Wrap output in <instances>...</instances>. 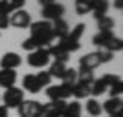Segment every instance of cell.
I'll use <instances>...</instances> for the list:
<instances>
[{
  "label": "cell",
  "instance_id": "cell-12",
  "mask_svg": "<svg viewBox=\"0 0 123 117\" xmlns=\"http://www.w3.org/2000/svg\"><path fill=\"white\" fill-rule=\"evenodd\" d=\"M31 24V15L24 9L13 11V15L9 17V26L13 28H28Z\"/></svg>",
  "mask_w": 123,
  "mask_h": 117
},
{
  "label": "cell",
  "instance_id": "cell-11",
  "mask_svg": "<svg viewBox=\"0 0 123 117\" xmlns=\"http://www.w3.org/2000/svg\"><path fill=\"white\" fill-rule=\"evenodd\" d=\"M46 50H48V53H50V57H53V61H55V62L66 64V61L70 59V53L61 46V42H59V40H55L53 44H50Z\"/></svg>",
  "mask_w": 123,
  "mask_h": 117
},
{
  "label": "cell",
  "instance_id": "cell-4",
  "mask_svg": "<svg viewBox=\"0 0 123 117\" xmlns=\"http://www.w3.org/2000/svg\"><path fill=\"white\" fill-rule=\"evenodd\" d=\"M46 95L50 101H68L72 97V88L66 84H57V86H48Z\"/></svg>",
  "mask_w": 123,
  "mask_h": 117
},
{
  "label": "cell",
  "instance_id": "cell-18",
  "mask_svg": "<svg viewBox=\"0 0 123 117\" xmlns=\"http://www.w3.org/2000/svg\"><path fill=\"white\" fill-rule=\"evenodd\" d=\"M90 4H92V11H94L96 20H98V18H101V17H107L108 0H90Z\"/></svg>",
  "mask_w": 123,
  "mask_h": 117
},
{
  "label": "cell",
  "instance_id": "cell-8",
  "mask_svg": "<svg viewBox=\"0 0 123 117\" xmlns=\"http://www.w3.org/2000/svg\"><path fill=\"white\" fill-rule=\"evenodd\" d=\"M41 108H42V104L39 101H35V99L22 101V104L18 106V115L20 117H39Z\"/></svg>",
  "mask_w": 123,
  "mask_h": 117
},
{
  "label": "cell",
  "instance_id": "cell-10",
  "mask_svg": "<svg viewBox=\"0 0 123 117\" xmlns=\"http://www.w3.org/2000/svg\"><path fill=\"white\" fill-rule=\"evenodd\" d=\"M98 66H101V59H99L98 51L86 53L79 59V70H86V71H94Z\"/></svg>",
  "mask_w": 123,
  "mask_h": 117
},
{
  "label": "cell",
  "instance_id": "cell-29",
  "mask_svg": "<svg viewBox=\"0 0 123 117\" xmlns=\"http://www.w3.org/2000/svg\"><path fill=\"white\" fill-rule=\"evenodd\" d=\"M22 50H26V51H30V53H31V51H35V50H41V48L37 46L35 42H33V39L30 37V39H26V40L22 42Z\"/></svg>",
  "mask_w": 123,
  "mask_h": 117
},
{
  "label": "cell",
  "instance_id": "cell-21",
  "mask_svg": "<svg viewBox=\"0 0 123 117\" xmlns=\"http://www.w3.org/2000/svg\"><path fill=\"white\" fill-rule=\"evenodd\" d=\"M108 90V86H107V82H105V79H94V82H92V90H90V95H94V97H98V95H101V93H105Z\"/></svg>",
  "mask_w": 123,
  "mask_h": 117
},
{
  "label": "cell",
  "instance_id": "cell-16",
  "mask_svg": "<svg viewBox=\"0 0 123 117\" xmlns=\"http://www.w3.org/2000/svg\"><path fill=\"white\" fill-rule=\"evenodd\" d=\"M101 108L108 113V115H112V113L121 112L123 101H121V97H110V99H107V101L103 102V106H101Z\"/></svg>",
  "mask_w": 123,
  "mask_h": 117
},
{
  "label": "cell",
  "instance_id": "cell-34",
  "mask_svg": "<svg viewBox=\"0 0 123 117\" xmlns=\"http://www.w3.org/2000/svg\"><path fill=\"white\" fill-rule=\"evenodd\" d=\"M114 7L116 9H123V0H114Z\"/></svg>",
  "mask_w": 123,
  "mask_h": 117
},
{
  "label": "cell",
  "instance_id": "cell-17",
  "mask_svg": "<svg viewBox=\"0 0 123 117\" xmlns=\"http://www.w3.org/2000/svg\"><path fill=\"white\" fill-rule=\"evenodd\" d=\"M17 81V71L15 70H0V86L2 88H11L15 86Z\"/></svg>",
  "mask_w": 123,
  "mask_h": 117
},
{
  "label": "cell",
  "instance_id": "cell-5",
  "mask_svg": "<svg viewBox=\"0 0 123 117\" xmlns=\"http://www.w3.org/2000/svg\"><path fill=\"white\" fill-rule=\"evenodd\" d=\"M50 62V53H48L46 48H41V50H35L28 55V64L33 68H44Z\"/></svg>",
  "mask_w": 123,
  "mask_h": 117
},
{
  "label": "cell",
  "instance_id": "cell-26",
  "mask_svg": "<svg viewBox=\"0 0 123 117\" xmlns=\"http://www.w3.org/2000/svg\"><path fill=\"white\" fill-rule=\"evenodd\" d=\"M112 28H114V20L110 17H101V18H98V29L99 31H112Z\"/></svg>",
  "mask_w": 123,
  "mask_h": 117
},
{
  "label": "cell",
  "instance_id": "cell-23",
  "mask_svg": "<svg viewBox=\"0 0 123 117\" xmlns=\"http://www.w3.org/2000/svg\"><path fill=\"white\" fill-rule=\"evenodd\" d=\"M64 70H66V66L62 64V62H51V66H50V70H48V73H50V77L53 79V77H57V79H61L62 77V73H64Z\"/></svg>",
  "mask_w": 123,
  "mask_h": 117
},
{
  "label": "cell",
  "instance_id": "cell-3",
  "mask_svg": "<svg viewBox=\"0 0 123 117\" xmlns=\"http://www.w3.org/2000/svg\"><path fill=\"white\" fill-rule=\"evenodd\" d=\"M2 101H4L6 108H18L22 104V101H24V90H22V88H17V86L7 88L4 97H2Z\"/></svg>",
  "mask_w": 123,
  "mask_h": 117
},
{
  "label": "cell",
  "instance_id": "cell-24",
  "mask_svg": "<svg viewBox=\"0 0 123 117\" xmlns=\"http://www.w3.org/2000/svg\"><path fill=\"white\" fill-rule=\"evenodd\" d=\"M85 29H86V26H85V24H77L72 31H68V35H66V37L70 39V40L79 42V40H81V37H83V33H85Z\"/></svg>",
  "mask_w": 123,
  "mask_h": 117
},
{
  "label": "cell",
  "instance_id": "cell-6",
  "mask_svg": "<svg viewBox=\"0 0 123 117\" xmlns=\"http://www.w3.org/2000/svg\"><path fill=\"white\" fill-rule=\"evenodd\" d=\"M64 15V6L55 2V4H50V6H44L41 9V17L42 20H57V18H62Z\"/></svg>",
  "mask_w": 123,
  "mask_h": 117
},
{
  "label": "cell",
  "instance_id": "cell-7",
  "mask_svg": "<svg viewBox=\"0 0 123 117\" xmlns=\"http://www.w3.org/2000/svg\"><path fill=\"white\" fill-rule=\"evenodd\" d=\"M66 106V101H50L48 104H42L39 117H59Z\"/></svg>",
  "mask_w": 123,
  "mask_h": 117
},
{
  "label": "cell",
  "instance_id": "cell-1",
  "mask_svg": "<svg viewBox=\"0 0 123 117\" xmlns=\"http://www.w3.org/2000/svg\"><path fill=\"white\" fill-rule=\"evenodd\" d=\"M31 29V39L39 48H48L50 44L57 40L53 37V29H51V22L48 20H39V22H31L30 24Z\"/></svg>",
  "mask_w": 123,
  "mask_h": 117
},
{
  "label": "cell",
  "instance_id": "cell-19",
  "mask_svg": "<svg viewBox=\"0 0 123 117\" xmlns=\"http://www.w3.org/2000/svg\"><path fill=\"white\" fill-rule=\"evenodd\" d=\"M81 112H83V106L79 101H72V102H66V106L62 110V113L66 117H81Z\"/></svg>",
  "mask_w": 123,
  "mask_h": 117
},
{
  "label": "cell",
  "instance_id": "cell-28",
  "mask_svg": "<svg viewBox=\"0 0 123 117\" xmlns=\"http://www.w3.org/2000/svg\"><path fill=\"white\" fill-rule=\"evenodd\" d=\"M108 92H110V97H121V92H123V81H116L112 86L108 88Z\"/></svg>",
  "mask_w": 123,
  "mask_h": 117
},
{
  "label": "cell",
  "instance_id": "cell-20",
  "mask_svg": "<svg viewBox=\"0 0 123 117\" xmlns=\"http://www.w3.org/2000/svg\"><path fill=\"white\" fill-rule=\"evenodd\" d=\"M103 108H101V102L98 99H86V113L88 117H98L101 115Z\"/></svg>",
  "mask_w": 123,
  "mask_h": 117
},
{
  "label": "cell",
  "instance_id": "cell-13",
  "mask_svg": "<svg viewBox=\"0 0 123 117\" xmlns=\"http://www.w3.org/2000/svg\"><path fill=\"white\" fill-rule=\"evenodd\" d=\"M20 64H22V57L18 55V53H15V51H9V53L2 55V59H0L2 70H15V68H18Z\"/></svg>",
  "mask_w": 123,
  "mask_h": 117
},
{
  "label": "cell",
  "instance_id": "cell-35",
  "mask_svg": "<svg viewBox=\"0 0 123 117\" xmlns=\"http://www.w3.org/2000/svg\"><path fill=\"white\" fill-rule=\"evenodd\" d=\"M108 117H123V112H118V113H112V115H108Z\"/></svg>",
  "mask_w": 123,
  "mask_h": 117
},
{
  "label": "cell",
  "instance_id": "cell-25",
  "mask_svg": "<svg viewBox=\"0 0 123 117\" xmlns=\"http://www.w3.org/2000/svg\"><path fill=\"white\" fill-rule=\"evenodd\" d=\"M75 11L77 15H86L92 11V4L90 0H75Z\"/></svg>",
  "mask_w": 123,
  "mask_h": 117
},
{
  "label": "cell",
  "instance_id": "cell-31",
  "mask_svg": "<svg viewBox=\"0 0 123 117\" xmlns=\"http://www.w3.org/2000/svg\"><path fill=\"white\" fill-rule=\"evenodd\" d=\"M9 28V15L7 13H0V29Z\"/></svg>",
  "mask_w": 123,
  "mask_h": 117
},
{
  "label": "cell",
  "instance_id": "cell-30",
  "mask_svg": "<svg viewBox=\"0 0 123 117\" xmlns=\"http://www.w3.org/2000/svg\"><path fill=\"white\" fill-rule=\"evenodd\" d=\"M98 53H99V59H101V64L110 62V61L114 59V53H110V51H107V50H99Z\"/></svg>",
  "mask_w": 123,
  "mask_h": 117
},
{
  "label": "cell",
  "instance_id": "cell-36",
  "mask_svg": "<svg viewBox=\"0 0 123 117\" xmlns=\"http://www.w3.org/2000/svg\"><path fill=\"white\" fill-rule=\"evenodd\" d=\"M59 117H66V115H64V113H61V115H59Z\"/></svg>",
  "mask_w": 123,
  "mask_h": 117
},
{
  "label": "cell",
  "instance_id": "cell-27",
  "mask_svg": "<svg viewBox=\"0 0 123 117\" xmlns=\"http://www.w3.org/2000/svg\"><path fill=\"white\" fill-rule=\"evenodd\" d=\"M35 77H37V81H39V84H41L42 88L44 86H50V82H51V77H50V73L48 71H39V73H35Z\"/></svg>",
  "mask_w": 123,
  "mask_h": 117
},
{
  "label": "cell",
  "instance_id": "cell-15",
  "mask_svg": "<svg viewBox=\"0 0 123 117\" xmlns=\"http://www.w3.org/2000/svg\"><path fill=\"white\" fill-rule=\"evenodd\" d=\"M22 90H28L30 93H39L42 90V86L39 84L35 73H28V75H24V79H22Z\"/></svg>",
  "mask_w": 123,
  "mask_h": 117
},
{
  "label": "cell",
  "instance_id": "cell-2",
  "mask_svg": "<svg viewBox=\"0 0 123 117\" xmlns=\"http://www.w3.org/2000/svg\"><path fill=\"white\" fill-rule=\"evenodd\" d=\"M92 42L96 46H99L101 50H107V51H110V53L121 51V48H123V40L118 39V37H114L112 31H99L98 35L92 39Z\"/></svg>",
  "mask_w": 123,
  "mask_h": 117
},
{
  "label": "cell",
  "instance_id": "cell-33",
  "mask_svg": "<svg viewBox=\"0 0 123 117\" xmlns=\"http://www.w3.org/2000/svg\"><path fill=\"white\" fill-rule=\"evenodd\" d=\"M55 2H59V0H39V4L44 7V6H50V4H55Z\"/></svg>",
  "mask_w": 123,
  "mask_h": 117
},
{
  "label": "cell",
  "instance_id": "cell-9",
  "mask_svg": "<svg viewBox=\"0 0 123 117\" xmlns=\"http://www.w3.org/2000/svg\"><path fill=\"white\" fill-rule=\"evenodd\" d=\"M92 82L94 79H77V82L72 88V95L75 99H86L90 95V90H92Z\"/></svg>",
  "mask_w": 123,
  "mask_h": 117
},
{
  "label": "cell",
  "instance_id": "cell-14",
  "mask_svg": "<svg viewBox=\"0 0 123 117\" xmlns=\"http://www.w3.org/2000/svg\"><path fill=\"white\" fill-rule=\"evenodd\" d=\"M51 29H53V37H55L57 40H61V39H64V37L68 35L70 26H68V22L64 20V18H57V20H53V24H51Z\"/></svg>",
  "mask_w": 123,
  "mask_h": 117
},
{
  "label": "cell",
  "instance_id": "cell-22",
  "mask_svg": "<svg viewBox=\"0 0 123 117\" xmlns=\"http://www.w3.org/2000/svg\"><path fill=\"white\" fill-rule=\"evenodd\" d=\"M61 79H62V84L74 88V84L77 82V70H74V68H66Z\"/></svg>",
  "mask_w": 123,
  "mask_h": 117
},
{
  "label": "cell",
  "instance_id": "cell-32",
  "mask_svg": "<svg viewBox=\"0 0 123 117\" xmlns=\"http://www.w3.org/2000/svg\"><path fill=\"white\" fill-rule=\"evenodd\" d=\"M0 117H9V108H6L4 104H0Z\"/></svg>",
  "mask_w": 123,
  "mask_h": 117
}]
</instances>
